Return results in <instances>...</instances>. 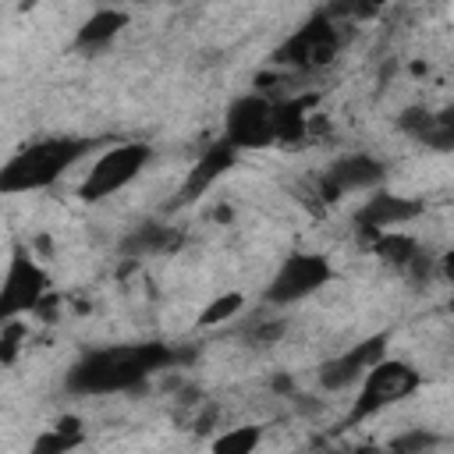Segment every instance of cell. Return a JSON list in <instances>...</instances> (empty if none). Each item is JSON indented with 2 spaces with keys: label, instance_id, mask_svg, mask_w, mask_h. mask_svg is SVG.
<instances>
[{
  "label": "cell",
  "instance_id": "9c48e42d",
  "mask_svg": "<svg viewBox=\"0 0 454 454\" xmlns=\"http://www.w3.org/2000/svg\"><path fill=\"white\" fill-rule=\"evenodd\" d=\"M383 355H387V333H372V337L358 340L355 348H348V351L326 358V362L316 369L319 387H323V390H344V387L358 383V380L365 376V369H369L372 362H380Z\"/></svg>",
  "mask_w": 454,
  "mask_h": 454
},
{
  "label": "cell",
  "instance_id": "5bb4252c",
  "mask_svg": "<svg viewBox=\"0 0 454 454\" xmlns=\"http://www.w3.org/2000/svg\"><path fill=\"white\" fill-rule=\"evenodd\" d=\"M316 96H291L284 103H273V138L277 142H301L309 135Z\"/></svg>",
  "mask_w": 454,
  "mask_h": 454
},
{
  "label": "cell",
  "instance_id": "3957f363",
  "mask_svg": "<svg viewBox=\"0 0 454 454\" xmlns=\"http://www.w3.org/2000/svg\"><path fill=\"white\" fill-rule=\"evenodd\" d=\"M419 383H422L419 369H411V365L401 362V358H387V355H383L380 362H372V365L365 369L362 390H358V397H355V404H351L348 422L358 426V422L380 415L387 404H397V401H404L408 394H415Z\"/></svg>",
  "mask_w": 454,
  "mask_h": 454
},
{
  "label": "cell",
  "instance_id": "52a82bcc",
  "mask_svg": "<svg viewBox=\"0 0 454 454\" xmlns=\"http://www.w3.org/2000/svg\"><path fill=\"white\" fill-rule=\"evenodd\" d=\"M43 291H50L46 270L35 262V255L25 245H14L4 280H0V323L32 312V305L43 298Z\"/></svg>",
  "mask_w": 454,
  "mask_h": 454
},
{
  "label": "cell",
  "instance_id": "2e32d148",
  "mask_svg": "<svg viewBox=\"0 0 454 454\" xmlns=\"http://www.w3.org/2000/svg\"><path fill=\"white\" fill-rule=\"evenodd\" d=\"M82 440H85L82 419H78V415H60L43 436H35L32 450H35V454H64V450H74Z\"/></svg>",
  "mask_w": 454,
  "mask_h": 454
},
{
  "label": "cell",
  "instance_id": "5b68a950",
  "mask_svg": "<svg viewBox=\"0 0 454 454\" xmlns=\"http://www.w3.org/2000/svg\"><path fill=\"white\" fill-rule=\"evenodd\" d=\"M337 50H340V28H337V21L323 11V14H312V18L277 50V64L294 67V71H319V67L333 64Z\"/></svg>",
  "mask_w": 454,
  "mask_h": 454
},
{
  "label": "cell",
  "instance_id": "4fadbf2b",
  "mask_svg": "<svg viewBox=\"0 0 454 454\" xmlns=\"http://www.w3.org/2000/svg\"><path fill=\"white\" fill-rule=\"evenodd\" d=\"M128 25V11L124 7H114V4H103L96 7L74 32V50H99L106 43H114L121 35V28Z\"/></svg>",
  "mask_w": 454,
  "mask_h": 454
},
{
  "label": "cell",
  "instance_id": "30bf717a",
  "mask_svg": "<svg viewBox=\"0 0 454 454\" xmlns=\"http://www.w3.org/2000/svg\"><path fill=\"white\" fill-rule=\"evenodd\" d=\"M383 181V163L369 153H348L340 156L323 177H319V199L337 202L344 192H362Z\"/></svg>",
  "mask_w": 454,
  "mask_h": 454
},
{
  "label": "cell",
  "instance_id": "8992f818",
  "mask_svg": "<svg viewBox=\"0 0 454 454\" xmlns=\"http://www.w3.org/2000/svg\"><path fill=\"white\" fill-rule=\"evenodd\" d=\"M333 280V266L319 252H291L277 273L266 284V301L270 305H294L309 294H316L323 284Z\"/></svg>",
  "mask_w": 454,
  "mask_h": 454
},
{
  "label": "cell",
  "instance_id": "ba28073f",
  "mask_svg": "<svg viewBox=\"0 0 454 454\" xmlns=\"http://www.w3.org/2000/svg\"><path fill=\"white\" fill-rule=\"evenodd\" d=\"M223 138L241 153V149H266L273 145V103L259 92L238 96L227 106L223 117Z\"/></svg>",
  "mask_w": 454,
  "mask_h": 454
},
{
  "label": "cell",
  "instance_id": "cb8c5ba5",
  "mask_svg": "<svg viewBox=\"0 0 454 454\" xmlns=\"http://www.w3.org/2000/svg\"><path fill=\"white\" fill-rule=\"evenodd\" d=\"M252 344H273V340H280L284 337V323L280 319H273V323H259V326H252Z\"/></svg>",
  "mask_w": 454,
  "mask_h": 454
},
{
  "label": "cell",
  "instance_id": "6da1fadb",
  "mask_svg": "<svg viewBox=\"0 0 454 454\" xmlns=\"http://www.w3.org/2000/svg\"><path fill=\"white\" fill-rule=\"evenodd\" d=\"M177 351H170L167 344L145 340V344H124V348H103L85 355L78 365H71L67 372V390L74 394H117V390H131L138 387L149 372L174 365Z\"/></svg>",
  "mask_w": 454,
  "mask_h": 454
},
{
  "label": "cell",
  "instance_id": "7a4b0ae2",
  "mask_svg": "<svg viewBox=\"0 0 454 454\" xmlns=\"http://www.w3.org/2000/svg\"><path fill=\"white\" fill-rule=\"evenodd\" d=\"M89 149H92V142H85V138H43L35 145H25L0 167V195H25V192L50 188Z\"/></svg>",
  "mask_w": 454,
  "mask_h": 454
},
{
  "label": "cell",
  "instance_id": "603a6c76",
  "mask_svg": "<svg viewBox=\"0 0 454 454\" xmlns=\"http://www.w3.org/2000/svg\"><path fill=\"white\" fill-rule=\"evenodd\" d=\"M60 294H53V291H43V298L32 305V312L43 319V323H53V319H60Z\"/></svg>",
  "mask_w": 454,
  "mask_h": 454
},
{
  "label": "cell",
  "instance_id": "d6986e66",
  "mask_svg": "<svg viewBox=\"0 0 454 454\" xmlns=\"http://www.w3.org/2000/svg\"><path fill=\"white\" fill-rule=\"evenodd\" d=\"M259 440H262L259 426H234V429H227L223 436L213 440V450L216 454H248V450L259 447Z\"/></svg>",
  "mask_w": 454,
  "mask_h": 454
},
{
  "label": "cell",
  "instance_id": "e0dca14e",
  "mask_svg": "<svg viewBox=\"0 0 454 454\" xmlns=\"http://www.w3.org/2000/svg\"><path fill=\"white\" fill-rule=\"evenodd\" d=\"M181 245V234L177 231H170V227H163V223H145V227H138L131 238H128V252L131 255H145V252H174Z\"/></svg>",
  "mask_w": 454,
  "mask_h": 454
},
{
  "label": "cell",
  "instance_id": "d4e9b609",
  "mask_svg": "<svg viewBox=\"0 0 454 454\" xmlns=\"http://www.w3.org/2000/svg\"><path fill=\"white\" fill-rule=\"evenodd\" d=\"M383 7H387V0H358V7H355V14H351V21H369V18H376Z\"/></svg>",
  "mask_w": 454,
  "mask_h": 454
},
{
  "label": "cell",
  "instance_id": "ffe728a7",
  "mask_svg": "<svg viewBox=\"0 0 454 454\" xmlns=\"http://www.w3.org/2000/svg\"><path fill=\"white\" fill-rule=\"evenodd\" d=\"M21 344H25V323H21V316L0 323V365H14L18 355H21Z\"/></svg>",
  "mask_w": 454,
  "mask_h": 454
},
{
  "label": "cell",
  "instance_id": "7c38bea8",
  "mask_svg": "<svg viewBox=\"0 0 454 454\" xmlns=\"http://www.w3.org/2000/svg\"><path fill=\"white\" fill-rule=\"evenodd\" d=\"M419 213H422V202L401 199L390 192H376L358 206L355 223H358V231H387V227H401V223L415 220Z\"/></svg>",
  "mask_w": 454,
  "mask_h": 454
},
{
  "label": "cell",
  "instance_id": "484cf974",
  "mask_svg": "<svg viewBox=\"0 0 454 454\" xmlns=\"http://www.w3.org/2000/svg\"><path fill=\"white\" fill-rule=\"evenodd\" d=\"M291 387H294L291 376H273V390H277V394H291Z\"/></svg>",
  "mask_w": 454,
  "mask_h": 454
},
{
  "label": "cell",
  "instance_id": "4316f807",
  "mask_svg": "<svg viewBox=\"0 0 454 454\" xmlns=\"http://www.w3.org/2000/svg\"><path fill=\"white\" fill-rule=\"evenodd\" d=\"M216 220H231V206H220L216 209Z\"/></svg>",
  "mask_w": 454,
  "mask_h": 454
},
{
  "label": "cell",
  "instance_id": "9a60e30c",
  "mask_svg": "<svg viewBox=\"0 0 454 454\" xmlns=\"http://www.w3.org/2000/svg\"><path fill=\"white\" fill-rule=\"evenodd\" d=\"M369 248H372V255L383 259L387 266L404 270V266L411 262V255L419 252V241H415L411 234H404V231L387 227V231H376V234L369 238Z\"/></svg>",
  "mask_w": 454,
  "mask_h": 454
},
{
  "label": "cell",
  "instance_id": "83f0119b",
  "mask_svg": "<svg viewBox=\"0 0 454 454\" xmlns=\"http://www.w3.org/2000/svg\"><path fill=\"white\" fill-rule=\"evenodd\" d=\"M18 7H21V11H28V7H35V0H18Z\"/></svg>",
  "mask_w": 454,
  "mask_h": 454
},
{
  "label": "cell",
  "instance_id": "44dd1931",
  "mask_svg": "<svg viewBox=\"0 0 454 454\" xmlns=\"http://www.w3.org/2000/svg\"><path fill=\"white\" fill-rule=\"evenodd\" d=\"M436 124V114H429L426 106H408L401 117H397V128L404 131V135H411V138H426L429 135V128Z\"/></svg>",
  "mask_w": 454,
  "mask_h": 454
},
{
  "label": "cell",
  "instance_id": "8fae6325",
  "mask_svg": "<svg viewBox=\"0 0 454 454\" xmlns=\"http://www.w3.org/2000/svg\"><path fill=\"white\" fill-rule=\"evenodd\" d=\"M234 160H238V149H234L227 138L206 145V153H202V156L192 163V170L184 174V184H181V192H177V202H195V199H202V195L223 177V170L234 167Z\"/></svg>",
  "mask_w": 454,
  "mask_h": 454
},
{
  "label": "cell",
  "instance_id": "ac0fdd59",
  "mask_svg": "<svg viewBox=\"0 0 454 454\" xmlns=\"http://www.w3.org/2000/svg\"><path fill=\"white\" fill-rule=\"evenodd\" d=\"M241 309H245V294H241V291H223V294H216V298L199 312V326H202V330L220 326V323H227V319H234Z\"/></svg>",
  "mask_w": 454,
  "mask_h": 454
},
{
  "label": "cell",
  "instance_id": "277c9868",
  "mask_svg": "<svg viewBox=\"0 0 454 454\" xmlns=\"http://www.w3.org/2000/svg\"><path fill=\"white\" fill-rule=\"evenodd\" d=\"M153 160V149L149 142H121V145H110L85 174V181L78 184V195L85 202H103L110 195H117L121 188H128Z\"/></svg>",
  "mask_w": 454,
  "mask_h": 454
},
{
  "label": "cell",
  "instance_id": "7402d4cb",
  "mask_svg": "<svg viewBox=\"0 0 454 454\" xmlns=\"http://www.w3.org/2000/svg\"><path fill=\"white\" fill-rule=\"evenodd\" d=\"M440 440L433 436V433H426V429H411V433H404V436H394L390 440V450H397V454H419V450H429V447H436Z\"/></svg>",
  "mask_w": 454,
  "mask_h": 454
}]
</instances>
